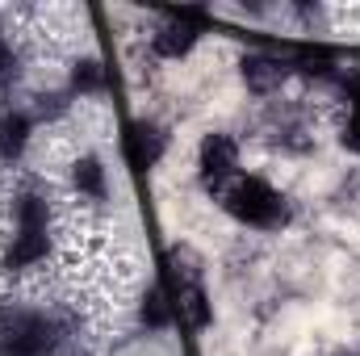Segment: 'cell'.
Returning a JSON list of instances; mask_svg holds the SVG:
<instances>
[{"mask_svg": "<svg viewBox=\"0 0 360 356\" xmlns=\"http://www.w3.org/2000/svg\"><path fill=\"white\" fill-rule=\"evenodd\" d=\"M72 340V327L51 310L8 306L0 310V356H59Z\"/></svg>", "mask_w": 360, "mask_h": 356, "instance_id": "1", "label": "cell"}, {"mask_svg": "<svg viewBox=\"0 0 360 356\" xmlns=\"http://www.w3.org/2000/svg\"><path fill=\"white\" fill-rule=\"evenodd\" d=\"M222 205H226V214L235 222L256 227V231H276V227L289 222L285 197L260 177H235L226 184V193H222Z\"/></svg>", "mask_w": 360, "mask_h": 356, "instance_id": "2", "label": "cell"}, {"mask_svg": "<svg viewBox=\"0 0 360 356\" xmlns=\"http://www.w3.org/2000/svg\"><path fill=\"white\" fill-rule=\"evenodd\" d=\"M197 168H201V184L210 193H226V184L239 177V143L222 130L205 134L197 147Z\"/></svg>", "mask_w": 360, "mask_h": 356, "instance_id": "3", "label": "cell"}, {"mask_svg": "<svg viewBox=\"0 0 360 356\" xmlns=\"http://www.w3.org/2000/svg\"><path fill=\"white\" fill-rule=\"evenodd\" d=\"M197 34H201V17L197 13H172V17H164L155 25L151 51L160 59H180V55H188L197 46Z\"/></svg>", "mask_w": 360, "mask_h": 356, "instance_id": "4", "label": "cell"}, {"mask_svg": "<svg viewBox=\"0 0 360 356\" xmlns=\"http://www.w3.org/2000/svg\"><path fill=\"white\" fill-rule=\"evenodd\" d=\"M46 252H51V231L46 227H13V243H8L4 268H13V272L34 268L46 260Z\"/></svg>", "mask_w": 360, "mask_h": 356, "instance_id": "5", "label": "cell"}, {"mask_svg": "<svg viewBox=\"0 0 360 356\" xmlns=\"http://www.w3.org/2000/svg\"><path fill=\"white\" fill-rule=\"evenodd\" d=\"M289 76H293V68H289V59H281V55H248V59H243V80H248V89L256 92V96L276 92Z\"/></svg>", "mask_w": 360, "mask_h": 356, "instance_id": "6", "label": "cell"}, {"mask_svg": "<svg viewBox=\"0 0 360 356\" xmlns=\"http://www.w3.org/2000/svg\"><path fill=\"white\" fill-rule=\"evenodd\" d=\"M164 147H168V134L151 122H134L126 130V155L134 168H155L164 160Z\"/></svg>", "mask_w": 360, "mask_h": 356, "instance_id": "7", "label": "cell"}, {"mask_svg": "<svg viewBox=\"0 0 360 356\" xmlns=\"http://www.w3.org/2000/svg\"><path fill=\"white\" fill-rule=\"evenodd\" d=\"M30 130L34 122L17 109H4V122H0V164H17L30 147Z\"/></svg>", "mask_w": 360, "mask_h": 356, "instance_id": "8", "label": "cell"}, {"mask_svg": "<svg viewBox=\"0 0 360 356\" xmlns=\"http://www.w3.org/2000/svg\"><path fill=\"white\" fill-rule=\"evenodd\" d=\"M72 189H76L80 197L105 201V193H109V177H105V164H101L96 155H80V160L72 164Z\"/></svg>", "mask_w": 360, "mask_h": 356, "instance_id": "9", "label": "cell"}, {"mask_svg": "<svg viewBox=\"0 0 360 356\" xmlns=\"http://www.w3.org/2000/svg\"><path fill=\"white\" fill-rule=\"evenodd\" d=\"M340 89H344V101H348V122H344L340 143L360 155V72H348V76L340 80Z\"/></svg>", "mask_w": 360, "mask_h": 356, "instance_id": "10", "label": "cell"}, {"mask_svg": "<svg viewBox=\"0 0 360 356\" xmlns=\"http://www.w3.org/2000/svg\"><path fill=\"white\" fill-rule=\"evenodd\" d=\"M139 314H143V323H147V327H155V331H164V327L172 323V302L164 298V289H147V298H143V306H139Z\"/></svg>", "mask_w": 360, "mask_h": 356, "instance_id": "11", "label": "cell"}, {"mask_svg": "<svg viewBox=\"0 0 360 356\" xmlns=\"http://www.w3.org/2000/svg\"><path fill=\"white\" fill-rule=\"evenodd\" d=\"M72 89L76 92H92V96H96V92L105 89V68H101L96 59L76 63V68H72Z\"/></svg>", "mask_w": 360, "mask_h": 356, "instance_id": "12", "label": "cell"}, {"mask_svg": "<svg viewBox=\"0 0 360 356\" xmlns=\"http://www.w3.org/2000/svg\"><path fill=\"white\" fill-rule=\"evenodd\" d=\"M13 76H17V51H13L8 34L0 30V84H8Z\"/></svg>", "mask_w": 360, "mask_h": 356, "instance_id": "13", "label": "cell"}]
</instances>
